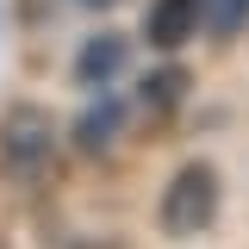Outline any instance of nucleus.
Returning a JSON list of instances; mask_svg holds the SVG:
<instances>
[{
    "instance_id": "nucleus-1",
    "label": "nucleus",
    "mask_w": 249,
    "mask_h": 249,
    "mask_svg": "<svg viewBox=\"0 0 249 249\" xmlns=\"http://www.w3.org/2000/svg\"><path fill=\"white\" fill-rule=\"evenodd\" d=\"M212 218H218V168L212 162H181L175 181L162 187V206H156L162 237H199Z\"/></svg>"
},
{
    "instance_id": "nucleus-5",
    "label": "nucleus",
    "mask_w": 249,
    "mask_h": 249,
    "mask_svg": "<svg viewBox=\"0 0 249 249\" xmlns=\"http://www.w3.org/2000/svg\"><path fill=\"white\" fill-rule=\"evenodd\" d=\"M124 131V100L119 93H100L88 112L75 119V150H88V156H100V150H112V137Z\"/></svg>"
},
{
    "instance_id": "nucleus-2",
    "label": "nucleus",
    "mask_w": 249,
    "mask_h": 249,
    "mask_svg": "<svg viewBox=\"0 0 249 249\" xmlns=\"http://www.w3.org/2000/svg\"><path fill=\"white\" fill-rule=\"evenodd\" d=\"M50 150H56L50 112H44V106H13L6 124H0V156H6V168L44 175V168H50Z\"/></svg>"
},
{
    "instance_id": "nucleus-7",
    "label": "nucleus",
    "mask_w": 249,
    "mask_h": 249,
    "mask_svg": "<svg viewBox=\"0 0 249 249\" xmlns=\"http://www.w3.org/2000/svg\"><path fill=\"white\" fill-rule=\"evenodd\" d=\"M199 31H206L212 44H237L249 31V0H206V25Z\"/></svg>"
},
{
    "instance_id": "nucleus-6",
    "label": "nucleus",
    "mask_w": 249,
    "mask_h": 249,
    "mask_svg": "<svg viewBox=\"0 0 249 249\" xmlns=\"http://www.w3.org/2000/svg\"><path fill=\"white\" fill-rule=\"evenodd\" d=\"M143 106H150V112H162V119H175V112H181L187 106V93H193V75H187L181 62H162V69H150V75H143Z\"/></svg>"
},
{
    "instance_id": "nucleus-4",
    "label": "nucleus",
    "mask_w": 249,
    "mask_h": 249,
    "mask_svg": "<svg viewBox=\"0 0 249 249\" xmlns=\"http://www.w3.org/2000/svg\"><path fill=\"white\" fill-rule=\"evenodd\" d=\"M124 69H131V37L124 31H93L88 44L75 50V81H88V88H106Z\"/></svg>"
},
{
    "instance_id": "nucleus-8",
    "label": "nucleus",
    "mask_w": 249,
    "mask_h": 249,
    "mask_svg": "<svg viewBox=\"0 0 249 249\" xmlns=\"http://www.w3.org/2000/svg\"><path fill=\"white\" fill-rule=\"evenodd\" d=\"M81 6H93V13H106V6H119V0H81Z\"/></svg>"
},
{
    "instance_id": "nucleus-3",
    "label": "nucleus",
    "mask_w": 249,
    "mask_h": 249,
    "mask_svg": "<svg viewBox=\"0 0 249 249\" xmlns=\"http://www.w3.org/2000/svg\"><path fill=\"white\" fill-rule=\"evenodd\" d=\"M199 25H206V0H156L150 19H143V37L175 56L187 37H199Z\"/></svg>"
}]
</instances>
